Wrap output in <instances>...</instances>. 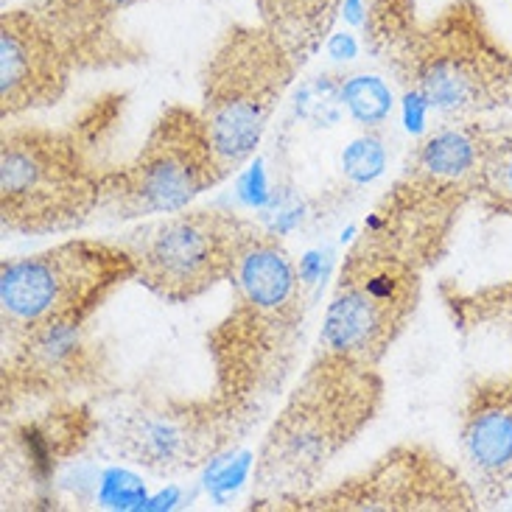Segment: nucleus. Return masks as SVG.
I'll list each match as a JSON object with an SVG mask.
<instances>
[{"label": "nucleus", "mask_w": 512, "mask_h": 512, "mask_svg": "<svg viewBox=\"0 0 512 512\" xmlns=\"http://www.w3.org/2000/svg\"><path fill=\"white\" fill-rule=\"evenodd\" d=\"M471 202V191L403 166L339 263L317 347L381 367L412 325L426 275L445 258Z\"/></svg>", "instance_id": "1"}, {"label": "nucleus", "mask_w": 512, "mask_h": 512, "mask_svg": "<svg viewBox=\"0 0 512 512\" xmlns=\"http://www.w3.org/2000/svg\"><path fill=\"white\" fill-rule=\"evenodd\" d=\"M297 73L263 23H233L216 40L202 68L199 112L230 177L258 152Z\"/></svg>", "instance_id": "8"}, {"label": "nucleus", "mask_w": 512, "mask_h": 512, "mask_svg": "<svg viewBox=\"0 0 512 512\" xmlns=\"http://www.w3.org/2000/svg\"><path fill=\"white\" fill-rule=\"evenodd\" d=\"M138 277L124 241L68 238L0 263L3 347L84 328L112 294Z\"/></svg>", "instance_id": "7"}, {"label": "nucleus", "mask_w": 512, "mask_h": 512, "mask_svg": "<svg viewBox=\"0 0 512 512\" xmlns=\"http://www.w3.org/2000/svg\"><path fill=\"white\" fill-rule=\"evenodd\" d=\"M473 202L490 216L512 222V126H485L482 168Z\"/></svg>", "instance_id": "18"}, {"label": "nucleus", "mask_w": 512, "mask_h": 512, "mask_svg": "<svg viewBox=\"0 0 512 512\" xmlns=\"http://www.w3.org/2000/svg\"><path fill=\"white\" fill-rule=\"evenodd\" d=\"M485 510L462 465L426 443L392 445L373 465L266 512H476Z\"/></svg>", "instance_id": "12"}, {"label": "nucleus", "mask_w": 512, "mask_h": 512, "mask_svg": "<svg viewBox=\"0 0 512 512\" xmlns=\"http://www.w3.org/2000/svg\"><path fill=\"white\" fill-rule=\"evenodd\" d=\"M462 350L459 465L485 507L512 499V280L440 286Z\"/></svg>", "instance_id": "5"}, {"label": "nucleus", "mask_w": 512, "mask_h": 512, "mask_svg": "<svg viewBox=\"0 0 512 512\" xmlns=\"http://www.w3.org/2000/svg\"><path fill=\"white\" fill-rule=\"evenodd\" d=\"M140 3L149 0H31L42 20L54 28L79 73L138 62L140 51L118 34L115 20Z\"/></svg>", "instance_id": "15"}, {"label": "nucleus", "mask_w": 512, "mask_h": 512, "mask_svg": "<svg viewBox=\"0 0 512 512\" xmlns=\"http://www.w3.org/2000/svg\"><path fill=\"white\" fill-rule=\"evenodd\" d=\"M101 373V350L84 339V328L3 347V412L9 415L23 401L54 392L93 387Z\"/></svg>", "instance_id": "14"}, {"label": "nucleus", "mask_w": 512, "mask_h": 512, "mask_svg": "<svg viewBox=\"0 0 512 512\" xmlns=\"http://www.w3.org/2000/svg\"><path fill=\"white\" fill-rule=\"evenodd\" d=\"M124 96L96 98L68 126L23 124L0 135V227L12 236L73 233L101 213L98 146L118 121Z\"/></svg>", "instance_id": "4"}, {"label": "nucleus", "mask_w": 512, "mask_h": 512, "mask_svg": "<svg viewBox=\"0 0 512 512\" xmlns=\"http://www.w3.org/2000/svg\"><path fill=\"white\" fill-rule=\"evenodd\" d=\"M255 6L258 23L272 31L300 70L331 40L336 17L345 12V0H255Z\"/></svg>", "instance_id": "16"}, {"label": "nucleus", "mask_w": 512, "mask_h": 512, "mask_svg": "<svg viewBox=\"0 0 512 512\" xmlns=\"http://www.w3.org/2000/svg\"><path fill=\"white\" fill-rule=\"evenodd\" d=\"M381 65L403 96L443 121H482L512 110V48L496 37L479 0H451L417 20Z\"/></svg>", "instance_id": "6"}, {"label": "nucleus", "mask_w": 512, "mask_h": 512, "mask_svg": "<svg viewBox=\"0 0 512 512\" xmlns=\"http://www.w3.org/2000/svg\"><path fill=\"white\" fill-rule=\"evenodd\" d=\"M342 98L345 104L350 107V112L359 118L361 124H381L384 118L389 115V90L387 84L375 76H356L342 87Z\"/></svg>", "instance_id": "19"}, {"label": "nucleus", "mask_w": 512, "mask_h": 512, "mask_svg": "<svg viewBox=\"0 0 512 512\" xmlns=\"http://www.w3.org/2000/svg\"><path fill=\"white\" fill-rule=\"evenodd\" d=\"M252 426L250 415L216 392H135L107 417V443L146 473L185 476L227 454Z\"/></svg>", "instance_id": "9"}, {"label": "nucleus", "mask_w": 512, "mask_h": 512, "mask_svg": "<svg viewBox=\"0 0 512 512\" xmlns=\"http://www.w3.org/2000/svg\"><path fill=\"white\" fill-rule=\"evenodd\" d=\"M76 73L65 45L31 3L0 14V118L6 124L59 104Z\"/></svg>", "instance_id": "13"}, {"label": "nucleus", "mask_w": 512, "mask_h": 512, "mask_svg": "<svg viewBox=\"0 0 512 512\" xmlns=\"http://www.w3.org/2000/svg\"><path fill=\"white\" fill-rule=\"evenodd\" d=\"M227 286L230 305L208 333L213 392L258 423L300 356L305 280L286 244L255 224Z\"/></svg>", "instance_id": "2"}, {"label": "nucleus", "mask_w": 512, "mask_h": 512, "mask_svg": "<svg viewBox=\"0 0 512 512\" xmlns=\"http://www.w3.org/2000/svg\"><path fill=\"white\" fill-rule=\"evenodd\" d=\"M255 222L219 208L160 216L126 238L140 286L166 303H194L230 280Z\"/></svg>", "instance_id": "11"}, {"label": "nucleus", "mask_w": 512, "mask_h": 512, "mask_svg": "<svg viewBox=\"0 0 512 512\" xmlns=\"http://www.w3.org/2000/svg\"><path fill=\"white\" fill-rule=\"evenodd\" d=\"M227 177L199 107L168 104L135 157L107 168L101 213L118 222L168 216L191 208Z\"/></svg>", "instance_id": "10"}, {"label": "nucleus", "mask_w": 512, "mask_h": 512, "mask_svg": "<svg viewBox=\"0 0 512 512\" xmlns=\"http://www.w3.org/2000/svg\"><path fill=\"white\" fill-rule=\"evenodd\" d=\"M96 429V420L90 409L82 403H70L56 412H45L40 420H31L23 429L14 431V440L20 443L26 459L37 462H65L73 454H79L90 434Z\"/></svg>", "instance_id": "17"}, {"label": "nucleus", "mask_w": 512, "mask_h": 512, "mask_svg": "<svg viewBox=\"0 0 512 512\" xmlns=\"http://www.w3.org/2000/svg\"><path fill=\"white\" fill-rule=\"evenodd\" d=\"M387 401L378 364L317 347L263 434L250 473V510L317 490L319 479L364 431Z\"/></svg>", "instance_id": "3"}]
</instances>
